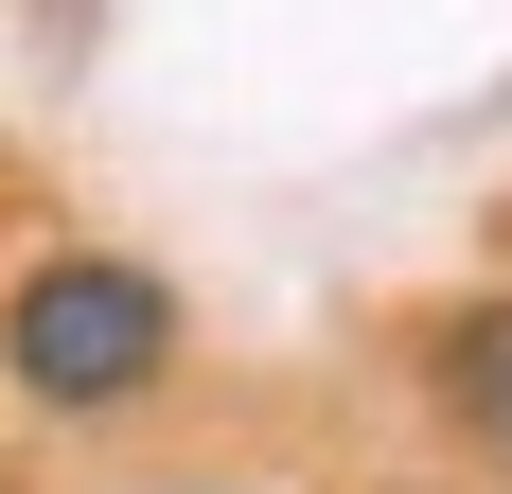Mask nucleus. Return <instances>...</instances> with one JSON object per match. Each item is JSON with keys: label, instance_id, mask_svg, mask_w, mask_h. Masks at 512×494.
Here are the masks:
<instances>
[{"label": "nucleus", "instance_id": "nucleus-1", "mask_svg": "<svg viewBox=\"0 0 512 494\" xmlns=\"http://www.w3.org/2000/svg\"><path fill=\"white\" fill-rule=\"evenodd\" d=\"M159 353H177V300L142 265H36L0 300V371L36 406H124V389H159Z\"/></svg>", "mask_w": 512, "mask_h": 494}, {"label": "nucleus", "instance_id": "nucleus-2", "mask_svg": "<svg viewBox=\"0 0 512 494\" xmlns=\"http://www.w3.org/2000/svg\"><path fill=\"white\" fill-rule=\"evenodd\" d=\"M460 406L512 442V300H495V318H460Z\"/></svg>", "mask_w": 512, "mask_h": 494}]
</instances>
